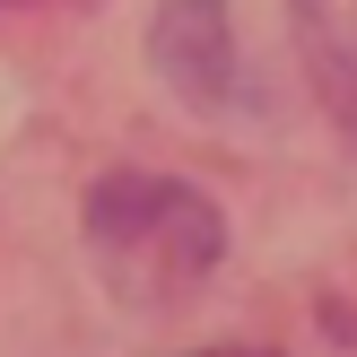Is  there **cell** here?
I'll return each instance as SVG.
<instances>
[{
	"mask_svg": "<svg viewBox=\"0 0 357 357\" xmlns=\"http://www.w3.org/2000/svg\"><path fill=\"white\" fill-rule=\"evenodd\" d=\"M87 244H96L105 279H114L131 305H166V296L201 288L209 261H218L227 227L218 209L192 183H166V174H105L87 192Z\"/></svg>",
	"mask_w": 357,
	"mask_h": 357,
	"instance_id": "obj_1",
	"label": "cell"
},
{
	"mask_svg": "<svg viewBox=\"0 0 357 357\" xmlns=\"http://www.w3.org/2000/svg\"><path fill=\"white\" fill-rule=\"evenodd\" d=\"M149 61L166 70L192 105H227V87H236L227 9H218V0H166V9H157V35H149Z\"/></svg>",
	"mask_w": 357,
	"mask_h": 357,
	"instance_id": "obj_2",
	"label": "cell"
},
{
	"mask_svg": "<svg viewBox=\"0 0 357 357\" xmlns=\"http://www.w3.org/2000/svg\"><path fill=\"white\" fill-rule=\"evenodd\" d=\"M296 35H305L323 105L357 131V0H296Z\"/></svg>",
	"mask_w": 357,
	"mask_h": 357,
	"instance_id": "obj_3",
	"label": "cell"
},
{
	"mask_svg": "<svg viewBox=\"0 0 357 357\" xmlns=\"http://www.w3.org/2000/svg\"><path fill=\"white\" fill-rule=\"evenodd\" d=\"M201 357H271V349H201Z\"/></svg>",
	"mask_w": 357,
	"mask_h": 357,
	"instance_id": "obj_4",
	"label": "cell"
}]
</instances>
